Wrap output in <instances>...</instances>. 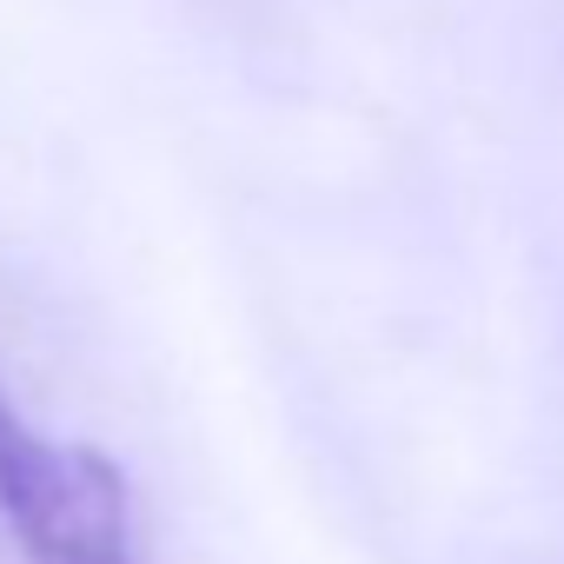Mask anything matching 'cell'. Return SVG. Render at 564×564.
<instances>
[{"label":"cell","instance_id":"cell-1","mask_svg":"<svg viewBox=\"0 0 564 564\" xmlns=\"http://www.w3.org/2000/svg\"><path fill=\"white\" fill-rule=\"evenodd\" d=\"M0 531L28 564H153L127 505V478L94 452L34 425L0 386Z\"/></svg>","mask_w":564,"mask_h":564}]
</instances>
